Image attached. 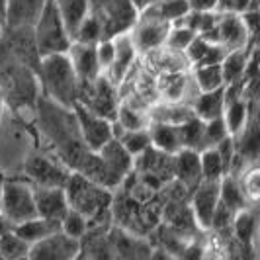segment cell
<instances>
[{
	"instance_id": "obj_6",
	"label": "cell",
	"mask_w": 260,
	"mask_h": 260,
	"mask_svg": "<svg viewBox=\"0 0 260 260\" xmlns=\"http://www.w3.org/2000/svg\"><path fill=\"white\" fill-rule=\"evenodd\" d=\"M0 215L10 225V229L20 225V223L38 217L36 200H34V186L27 180H8V182H4Z\"/></svg>"
},
{
	"instance_id": "obj_34",
	"label": "cell",
	"mask_w": 260,
	"mask_h": 260,
	"mask_svg": "<svg viewBox=\"0 0 260 260\" xmlns=\"http://www.w3.org/2000/svg\"><path fill=\"white\" fill-rule=\"evenodd\" d=\"M225 137H229L227 125L223 121V117L219 119H211V121H204V149H211L217 143H221Z\"/></svg>"
},
{
	"instance_id": "obj_23",
	"label": "cell",
	"mask_w": 260,
	"mask_h": 260,
	"mask_svg": "<svg viewBox=\"0 0 260 260\" xmlns=\"http://www.w3.org/2000/svg\"><path fill=\"white\" fill-rule=\"evenodd\" d=\"M194 116L200 121H211L223 117L225 110V88L215 92H200L192 102Z\"/></svg>"
},
{
	"instance_id": "obj_1",
	"label": "cell",
	"mask_w": 260,
	"mask_h": 260,
	"mask_svg": "<svg viewBox=\"0 0 260 260\" xmlns=\"http://www.w3.org/2000/svg\"><path fill=\"white\" fill-rule=\"evenodd\" d=\"M63 190H65L69 209L86 217L88 227H112L110 223L112 202H114L112 190L90 182L88 178L80 176L77 172L69 174Z\"/></svg>"
},
{
	"instance_id": "obj_30",
	"label": "cell",
	"mask_w": 260,
	"mask_h": 260,
	"mask_svg": "<svg viewBox=\"0 0 260 260\" xmlns=\"http://www.w3.org/2000/svg\"><path fill=\"white\" fill-rule=\"evenodd\" d=\"M117 141L123 145V149H125L133 158H137L139 155H143L147 149H151V135H149V129L125 131V133L119 135Z\"/></svg>"
},
{
	"instance_id": "obj_46",
	"label": "cell",
	"mask_w": 260,
	"mask_h": 260,
	"mask_svg": "<svg viewBox=\"0 0 260 260\" xmlns=\"http://www.w3.org/2000/svg\"><path fill=\"white\" fill-rule=\"evenodd\" d=\"M0 260H6V258H4V256H2V254H0Z\"/></svg>"
},
{
	"instance_id": "obj_40",
	"label": "cell",
	"mask_w": 260,
	"mask_h": 260,
	"mask_svg": "<svg viewBox=\"0 0 260 260\" xmlns=\"http://www.w3.org/2000/svg\"><path fill=\"white\" fill-rule=\"evenodd\" d=\"M8 229H10V225H8V223L4 221V217L0 215V235H2V233H6Z\"/></svg>"
},
{
	"instance_id": "obj_36",
	"label": "cell",
	"mask_w": 260,
	"mask_h": 260,
	"mask_svg": "<svg viewBox=\"0 0 260 260\" xmlns=\"http://www.w3.org/2000/svg\"><path fill=\"white\" fill-rule=\"evenodd\" d=\"M114 53H116V47H114V39H102L96 43V57H98V65L102 69V75L110 69L112 61H114Z\"/></svg>"
},
{
	"instance_id": "obj_22",
	"label": "cell",
	"mask_w": 260,
	"mask_h": 260,
	"mask_svg": "<svg viewBox=\"0 0 260 260\" xmlns=\"http://www.w3.org/2000/svg\"><path fill=\"white\" fill-rule=\"evenodd\" d=\"M149 135H151V147L167 153L176 155L182 149V133L180 125H169V123H149Z\"/></svg>"
},
{
	"instance_id": "obj_28",
	"label": "cell",
	"mask_w": 260,
	"mask_h": 260,
	"mask_svg": "<svg viewBox=\"0 0 260 260\" xmlns=\"http://www.w3.org/2000/svg\"><path fill=\"white\" fill-rule=\"evenodd\" d=\"M200 170H202V180H223L227 176V169L223 165L219 153L211 147L200 151Z\"/></svg>"
},
{
	"instance_id": "obj_35",
	"label": "cell",
	"mask_w": 260,
	"mask_h": 260,
	"mask_svg": "<svg viewBox=\"0 0 260 260\" xmlns=\"http://www.w3.org/2000/svg\"><path fill=\"white\" fill-rule=\"evenodd\" d=\"M258 10V0H217V14L243 16L247 12Z\"/></svg>"
},
{
	"instance_id": "obj_20",
	"label": "cell",
	"mask_w": 260,
	"mask_h": 260,
	"mask_svg": "<svg viewBox=\"0 0 260 260\" xmlns=\"http://www.w3.org/2000/svg\"><path fill=\"white\" fill-rule=\"evenodd\" d=\"M254 53H256V49H254V43H252V45H248L245 49L229 51L223 57L219 67H221L223 78H225V86L227 84H235L239 80H247L248 65H250V59H252Z\"/></svg>"
},
{
	"instance_id": "obj_37",
	"label": "cell",
	"mask_w": 260,
	"mask_h": 260,
	"mask_svg": "<svg viewBox=\"0 0 260 260\" xmlns=\"http://www.w3.org/2000/svg\"><path fill=\"white\" fill-rule=\"evenodd\" d=\"M190 12L198 14H209L217 10V0H186Z\"/></svg>"
},
{
	"instance_id": "obj_41",
	"label": "cell",
	"mask_w": 260,
	"mask_h": 260,
	"mask_svg": "<svg viewBox=\"0 0 260 260\" xmlns=\"http://www.w3.org/2000/svg\"><path fill=\"white\" fill-rule=\"evenodd\" d=\"M6 6H8V0H0V18L4 20V14H6Z\"/></svg>"
},
{
	"instance_id": "obj_17",
	"label": "cell",
	"mask_w": 260,
	"mask_h": 260,
	"mask_svg": "<svg viewBox=\"0 0 260 260\" xmlns=\"http://www.w3.org/2000/svg\"><path fill=\"white\" fill-rule=\"evenodd\" d=\"M172 174L184 192L190 196V192L202 182L200 153L192 149H180L176 155H172Z\"/></svg>"
},
{
	"instance_id": "obj_14",
	"label": "cell",
	"mask_w": 260,
	"mask_h": 260,
	"mask_svg": "<svg viewBox=\"0 0 260 260\" xmlns=\"http://www.w3.org/2000/svg\"><path fill=\"white\" fill-rule=\"evenodd\" d=\"M102 162L106 167V172L110 176V184H112V190L119 188L121 184L125 182V178L133 172V162L135 158L123 149V145L119 143L117 139H112L110 143H106L100 151H96Z\"/></svg>"
},
{
	"instance_id": "obj_43",
	"label": "cell",
	"mask_w": 260,
	"mask_h": 260,
	"mask_svg": "<svg viewBox=\"0 0 260 260\" xmlns=\"http://www.w3.org/2000/svg\"><path fill=\"white\" fill-rule=\"evenodd\" d=\"M2 196H4V180H0V206H2Z\"/></svg>"
},
{
	"instance_id": "obj_5",
	"label": "cell",
	"mask_w": 260,
	"mask_h": 260,
	"mask_svg": "<svg viewBox=\"0 0 260 260\" xmlns=\"http://www.w3.org/2000/svg\"><path fill=\"white\" fill-rule=\"evenodd\" d=\"M200 38L219 45L223 51L227 53L237 51V49H245V47L254 43V38L248 34L243 16H233V14L215 12L209 27Z\"/></svg>"
},
{
	"instance_id": "obj_11",
	"label": "cell",
	"mask_w": 260,
	"mask_h": 260,
	"mask_svg": "<svg viewBox=\"0 0 260 260\" xmlns=\"http://www.w3.org/2000/svg\"><path fill=\"white\" fill-rule=\"evenodd\" d=\"M80 254V241L71 239L63 231L38 241L27 250L29 260H75Z\"/></svg>"
},
{
	"instance_id": "obj_3",
	"label": "cell",
	"mask_w": 260,
	"mask_h": 260,
	"mask_svg": "<svg viewBox=\"0 0 260 260\" xmlns=\"http://www.w3.org/2000/svg\"><path fill=\"white\" fill-rule=\"evenodd\" d=\"M31 36H34V43H36V51H38L39 59L49 57V55L67 53L71 43H73V36H71L65 20H63V16L53 0H47L39 20L36 22V26L31 27Z\"/></svg>"
},
{
	"instance_id": "obj_7",
	"label": "cell",
	"mask_w": 260,
	"mask_h": 260,
	"mask_svg": "<svg viewBox=\"0 0 260 260\" xmlns=\"http://www.w3.org/2000/svg\"><path fill=\"white\" fill-rule=\"evenodd\" d=\"M170 26L147 12H139L133 27L129 29V38L139 55H149L165 47V39Z\"/></svg>"
},
{
	"instance_id": "obj_31",
	"label": "cell",
	"mask_w": 260,
	"mask_h": 260,
	"mask_svg": "<svg viewBox=\"0 0 260 260\" xmlns=\"http://www.w3.org/2000/svg\"><path fill=\"white\" fill-rule=\"evenodd\" d=\"M196 34L192 29L184 26H170L167 39H165V49L170 53H178L184 55V51L188 49V45L194 41Z\"/></svg>"
},
{
	"instance_id": "obj_9",
	"label": "cell",
	"mask_w": 260,
	"mask_h": 260,
	"mask_svg": "<svg viewBox=\"0 0 260 260\" xmlns=\"http://www.w3.org/2000/svg\"><path fill=\"white\" fill-rule=\"evenodd\" d=\"M219 184L221 180H202L190 192V211L194 217L198 229L211 231V221L215 215V209L219 204Z\"/></svg>"
},
{
	"instance_id": "obj_26",
	"label": "cell",
	"mask_w": 260,
	"mask_h": 260,
	"mask_svg": "<svg viewBox=\"0 0 260 260\" xmlns=\"http://www.w3.org/2000/svg\"><path fill=\"white\" fill-rule=\"evenodd\" d=\"M192 82H194L198 94L200 92H215L225 88L221 67L219 65H202L192 69Z\"/></svg>"
},
{
	"instance_id": "obj_13",
	"label": "cell",
	"mask_w": 260,
	"mask_h": 260,
	"mask_svg": "<svg viewBox=\"0 0 260 260\" xmlns=\"http://www.w3.org/2000/svg\"><path fill=\"white\" fill-rule=\"evenodd\" d=\"M114 47H116L114 61H112L110 69L104 73V77L108 78L116 88H119V86L125 82V78L133 73V69L137 65L139 53L135 49L129 34H121V36L114 38Z\"/></svg>"
},
{
	"instance_id": "obj_33",
	"label": "cell",
	"mask_w": 260,
	"mask_h": 260,
	"mask_svg": "<svg viewBox=\"0 0 260 260\" xmlns=\"http://www.w3.org/2000/svg\"><path fill=\"white\" fill-rule=\"evenodd\" d=\"M59 229H61L65 235H69L71 239L80 241V239L86 235V231H88V219L82 217V215L77 213V211L69 209V211L65 213V217H63L61 223H59Z\"/></svg>"
},
{
	"instance_id": "obj_27",
	"label": "cell",
	"mask_w": 260,
	"mask_h": 260,
	"mask_svg": "<svg viewBox=\"0 0 260 260\" xmlns=\"http://www.w3.org/2000/svg\"><path fill=\"white\" fill-rule=\"evenodd\" d=\"M114 123L121 129V133L147 129L149 127V116H147L145 110H139V108L125 104V102H119L116 117H114Z\"/></svg>"
},
{
	"instance_id": "obj_10",
	"label": "cell",
	"mask_w": 260,
	"mask_h": 260,
	"mask_svg": "<svg viewBox=\"0 0 260 260\" xmlns=\"http://www.w3.org/2000/svg\"><path fill=\"white\" fill-rule=\"evenodd\" d=\"M73 114L77 119L78 135H80L82 143L86 145L90 151H100L106 143H110L114 139L110 119H104V117L92 114L80 104L73 106Z\"/></svg>"
},
{
	"instance_id": "obj_12",
	"label": "cell",
	"mask_w": 260,
	"mask_h": 260,
	"mask_svg": "<svg viewBox=\"0 0 260 260\" xmlns=\"http://www.w3.org/2000/svg\"><path fill=\"white\" fill-rule=\"evenodd\" d=\"M110 243L116 260H149L153 254V243L145 237L123 231L116 225L110 227Z\"/></svg>"
},
{
	"instance_id": "obj_2",
	"label": "cell",
	"mask_w": 260,
	"mask_h": 260,
	"mask_svg": "<svg viewBox=\"0 0 260 260\" xmlns=\"http://www.w3.org/2000/svg\"><path fill=\"white\" fill-rule=\"evenodd\" d=\"M38 77L45 94L43 98L61 108L73 110V106L78 102L80 82L73 71L67 53L41 57L38 63Z\"/></svg>"
},
{
	"instance_id": "obj_16",
	"label": "cell",
	"mask_w": 260,
	"mask_h": 260,
	"mask_svg": "<svg viewBox=\"0 0 260 260\" xmlns=\"http://www.w3.org/2000/svg\"><path fill=\"white\" fill-rule=\"evenodd\" d=\"M47 0H8L4 14L6 29H31L39 20Z\"/></svg>"
},
{
	"instance_id": "obj_38",
	"label": "cell",
	"mask_w": 260,
	"mask_h": 260,
	"mask_svg": "<svg viewBox=\"0 0 260 260\" xmlns=\"http://www.w3.org/2000/svg\"><path fill=\"white\" fill-rule=\"evenodd\" d=\"M149 260H176L172 254H169L167 250H162V248H153V254H151V258Z\"/></svg>"
},
{
	"instance_id": "obj_21",
	"label": "cell",
	"mask_w": 260,
	"mask_h": 260,
	"mask_svg": "<svg viewBox=\"0 0 260 260\" xmlns=\"http://www.w3.org/2000/svg\"><path fill=\"white\" fill-rule=\"evenodd\" d=\"M225 55H227V51H223L219 45L196 36L194 41L184 51V59L188 61V65H192V69H194V67L202 65H219Z\"/></svg>"
},
{
	"instance_id": "obj_8",
	"label": "cell",
	"mask_w": 260,
	"mask_h": 260,
	"mask_svg": "<svg viewBox=\"0 0 260 260\" xmlns=\"http://www.w3.org/2000/svg\"><path fill=\"white\" fill-rule=\"evenodd\" d=\"M71 170L57 158L47 155H34L26 160L27 182L34 188H63Z\"/></svg>"
},
{
	"instance_id": "obj_25",
	"label": "cell",
	"mask_w": 260,
	"mask_h": 260,
	"mask_svg": "<svg viewBox=\"0 0 260 260\" xmlns=\"http://www.w3.org/2000/svg\"><path fill=\"white\" fill-rule=\"evenodd\" d=\"M12 231L31 247L38 241H41V239H45V237H49L53 233H57L61 229H59V223L47 221V219H41V217H34L29 221H24L20 223V225H16V227H12Z\"/></svg>"
},
{
	"instance_id": "obj_45",
	"label": "cell",
	"mask_w": 260,
	"mask_h": 260,
	"mask_svg": "<svg viewBox=\"0 0 260 260\" xmlns=\"http://www.w3.org/2000/svg\"><path fill=\"white\" fill-rule=\"evenodd\" d=\"M0 116H2V100H0Z\"/></svg>"
},
{
	"instance_id": "obj_29",
	"label": "cell",
	"mask_w": 260,
	"mask_h": 260,
	"mask_svg": "<svg viewBox=\"0 0 260 260\" xmlns=\"http://www.w3.org/2000/svg\"><path fill=\"white\" fill-rule=\"evenodd\" d=\"M59 8V12L65 20L67 27L73 36V31L82 22V18L88 14V0H53Z\"/></svg>"
},
{
	"instance_id": "obj_15",
	"label": "cell",
	"mask_w": 260,
	"mask_h": 260,
	"mask_svg": "<svg viewBox=\"0 0 260 260\" xmlns=\"http://www.w3.org/2000/svg\"><path fill=\"white\" fill-rule=\"evenodd\" d=\"M67 57L80 84H90L98 77H102V69L98 65V57H96V45L73 41L67 51Z\"/></svg>"
},
{
	"instance_id": "obj_44",
	"label": "cell",
	"mask_w": 260,
	"mask_h": 260,
	"mask_svg": "<svg viewBox=\"0 0 260 260\" xmlns=\"http://www.w3.org/2000/svg\"><path fill=\"white\" fill-rule=\"evenodd\" d=\"M16 260H29V258H27V254H26V256H22V258H16Z\"/></svg>"
},
{
	"instance_id": "obj_19",
	"label": "cell",
	"mask_w": 260,
	"mask_h": 260,
	"mask_svg": "<svg viewBox=\"0 0 260 260\" xmlns=\"http://www.w3.org/2000/svg\"><path fill=\"white\" fill-rule=\"evenodd\" d=\"M108 231L110 227H88L80 239V256L84 260H116Z\"/></svg>"
},
{
	"instance_id": "obj_42",
	"label": "cell",
	"mask_w": 260,
	"mask_h": 260,
	"mask_svg": "<svg viewBox=\"0 0 260 260\" xmlns=\"http://www.w3.org/2000/svg\"><path fill=\"white\" fill-rule=\"evenodd\" d=\"M4 29H6V27H4V20L0 18V41H2V38H4Z\"/></svg>"
},
{
	"instance_id": "obj_39",
	"label": "cell",
	"mask_w": 260,
	"mask_h": 260,
	"mask_svg": "<svg viewBox=\"0 0 260 260\" xmlns=\"http://www.w3.org/2000/svg\"><path fill=\"white\" fill-rule=\"evenodd\" d=\"M131 2H133V6H135L137 12H139V10H143V8H147V6L155 4V2H158V0H131Z\"/></svg>"
},
{
	"instance_id": "obj_32",
	"label": "cell",
	"mask_w": 260,
	"mask_h": 260,
	"mask_svg": "<svg viewBox=\"0 0 260 260\" xmlns=\"http://www.w3.org/2000/svg\"><path fill=\"white\" fill-rule=\"evenodd\" d=\"M27 250H29V245L26 241H22L12 229H8L6 233L0 235V254L6 260L22 258L27 254Z\"/></svg>"
},
{
	"instance_id": "obj_24",
	"label": "cell",
	"mask_w": 260,
	"mask_h": 260,
	"mask_svg": "<svg viewBox=\"0 0 260 260\" xmlns=\"http://www.w3.org/2000/svg\"><path fill=\"white\" fill-rule=\"evenodd\" d=\"M256 227H258V219H256V211L254 206H248L241 213H237V217L231 223L229 235L233 237L235 241L254 247V239H256Z\"/></svg>"
},
{
	"instance_id": "obj_4",
	"label": "cell",
	"mask_w": 260,
	"mask_h": 260,
	"mask_svg": "<svg viewBox=\"0 0 260 260\" xmlns=\"http://www.w3.org/2000/svg\"><path fill=\"white\" fill-rule=\"evenodd\" d=\"M88 14L98 20L104 39L129 34L139 16L131 0H88Z\"/></svg>"
},
{
	"instance_id": "obj_18",
	"label": "cell",
	"mask_w": 260,
	"mask_h": 260,
	"mask_svg": "<svg viewBox=\"0 0 260 260\" xmlns=\"http://www.w3.org/2000/svg\"><path fill=\"white\" fill-rule=\"evenodd\" d=\"M34 200H36V213L41 219L61 223L69 211L63 188H34Z\"/></svg>"
}]
</instances>
